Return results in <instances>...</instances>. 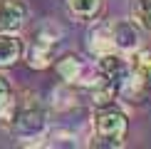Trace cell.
I'll list each match as a JSON object with an SVG mask.
<instances>
[{"instance_id":"obj_1","label":"cell","mask_w":151,"mask_h":149,"mask_svg":"<svg viewBox=\"0 0 151 149\" xmlns=\"http://www.w3.org/2000/svg\"><path fill=\"white\" fill-rule=\"evenodd\" d=\"M17 139L27 147H45V137L50 132V119H47V109L40 102H25L17 107V117L12 122Z\"/></svg>"},{"instance_id":"obj_2","label":"cell","mask_w":151,"mask_h":149,"mask_svg":"<svg viewBox=\"0 0 151 149\" xmlns=\"http://www.w3.org/2000/svg\"><path fill=\"white\" fill-rule=\"evenodd\" d=\"M94 144L97 147H122L124 137L129 132V117L124 109H119L116 104L111 107H102L94 112Z\"/></svg>"},{"instance_id":"obj_3","label":"cell","mask_w":151,"mask_h":149,"mask_svg":"<svg viewBox=\"0 0 151 149\" xmlns=\"http://www.w3.org/2000/svg\"><path fill=\"white\" fill-rule=\"evenodd\" d=\"M94 65H97V72H99V77H102L104 82H111L116 87L131 74V62L124 57V52H119V50L99 55Z\"/></svg>"},{"instance_id":"obj_4","label":"cell","mask_w":151,"mask_h":149,"mask_svg":"<svg viewBox=\"0 0 151 149\" xmlns=\"http://www.w3.org/2000/svg\"><path fill=\"white\" fill-rule=\"evenodd\" d=\"M141 33L144 30L134 20H116L111 22V35H114V47L124 55H134L141 47Z\"/></svg>"},{"instance_id":"obj_5","label":"cell","mask_w":151,"mask_h":149,"mask_svg":"<svg viewBox=\"0 0 151 149\" xmlns=\"http://www.w3.org/2000/svg\"><path fill=\"white\" fill-rule=\"evenodd\" d=\"M27 5L22 0H0V30L17 33L27 20Z\"/></svg>"},{"instance_id":"obj_6","label":"cell","mask_w":151,"mask_h":149,"mask_svg":"<svg viewBox=\"0 0 151 149\" xmlns=\"http://www.w3.org/2000/svg\"><path fill=\"white\" fill-rule=\"evenodd\" d=\"M87 50L99 57V55H106V52H114V35H111V25L109 22H97L89 27L87 33Z\"/></svg>"},{"instance_id":"obj_7","label":"cell","mask_w":151,"mask_h":149,"mask_svg":"<svg viewBox=\"0 0 151 149\" xmlns=\"http://www.w3.org/2000/svg\"><path fill=\"white\" fill-rule=\"evenodd\" d=\"M25 55V42L20 40L17 33H3L0 30V70L15 65Z\"/></svg>"},{"instance_id":"obj_8","label":"cell","mask_w":151,"mask_h":149,"mask_svg":"<svg viewBox=\"0 0 151 149\" xmlns=\"http://www.w3.org/2000/svg\"><path fill=\"white\" fill-rule=\"evenodd\" d=\"M52 50L50 45H42V42L32 40V45L25 47V55L22 57L27 60V65L32 67V70H47L50 65H52Z\"/></svg>"},{"instance_id":"obj_9","label":"cell","mask_w":151,"mask_h":149,"mask_svg":"<svg viewBox=\"0 0 151 149\" xmlns=\"http://www.w3.org/2000/svg\"><path fill=\"white\" fill-rule=\"evenodd\" d=\"M146 95V77L131 72L122 85H119V97L127 99V102H141Z\"/></svg>"},{"instance_id":"obj_10","label":"cell","mask_w":151,"mask_h":149,"mask_svg":"<svg viewBox=\"0 0 151 149\" xmlns=\"http://www.w3.org/2000/svg\"><path fill=\"white\" fill-rule=\"evenodd\" d=\"M55 70H57L62 82L77 85L79 82V74H82V70H84V62H82L79 57H74V55H67V57H62L57 65H55Z\"/></svg>"},{"instance_id":"obj_11","label":"cell","mask_w":151,"mask_h":149,"mask_svg":"<svg viewBox=\"0 0 151 149\" xmlns=\"http://www.w3.org/2000/svg\"><path fill=\"white\" fill-rule=\"evenodd\" d=\"M116 97H119V87L111 85V82H99V85L92 87V107L94 109L116 104Z\"/></svg>"},{"instance_id":"obj_12","label":"cell","mask_w":151,"mask_h":149,"mask_svg":"<svg viewBox=\"0 0 151 149\" xmlns=\"http://www.w3.org/2000/svg\"><path fill=\"white\" fill-rule=\"evenodd\" d=\"M67 10L77 20H94L102 10V0H67Z\"/></svg>"},{"instance_id":"obj_13","label":"cell","mask_w":151,"mask_h":149,"mask_svg":"<svg viewBox=\"0 0 151 149\" xmlns=\"http://www.w3.org/2000/svg\"><path fill=\"white\" fill-rule=\"evenodd\" d=\"M74 104H77V97H74V90L70 82H62L52 90V107L65 112V109H72Z\"/></svg>"},{"instance_id":"obj_14","label":"cell","mask_w":151,"mask_h":149,"mask_svg":"<svg viewBox=\"0 0 151 149\" xmlns=\"http://www.w3.org/2000/svg\"><path fill=\"white\" fill-rule=\"evenodd\" d=\"M131 20L144 33H151V0H134L131 3Z\"/></svg>"},{"instance_id":"obj_15","label":"cell","mask_w":151,"mask_h":149,"mask_svg":"<svg viewBox=\"0 0 151 149\" xmlns=\"http://www.w3.org/2000/svg\"><path fill=\"white\" fill-rule=\"evenodd\" d=\"M35 40L42 42V45L55 47V45L62 40V27H60V25H55V22H42L40 30L35 33Z\"/></svg>"},{"instance_id":"obj_16","label":"cell","mask_w":151,"mask_h":149,"mask_svg":"<svg viewBox=\"0 0 151 149\" xmlns=\"http://www.w3.org/2000/svg\"><path fill=\"white\" fill-rule=\"evenodd\" d=\"M45 139V147H79L77 142V134L74 132H67V129H52V132H47Z\"/></svg>"},{"instance_id":"obj_17","label":"cell","mask_w":151,"mask_h":149,"mask_svg":"<svg viewBox=\"0 0 151 149\" xmlns=\"http://www.w3.org/2000/svg\"><path fill=\"white\" fill-rule=\"evenodd\" d=\"M131 72L141 74V77L151 80V50H136L131 57Z\"/></svg>"},{"instance_id":"obj_18","label":"cell","mask_w":151,"mask_h":149,"mask_svg":"<svg viewBox=\"0 0 151 149\" xmlns=\"http://www.w3.org/2000/svg\"><path fill=\"white\" fill-rule=\"evenodd\" d=\"M12 102V82L5 72H0V109Z\"/></svg>"}]
</instances>
